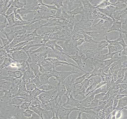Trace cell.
Segmentation results:
<instances>
[{
	"instance_id": "6da1fadb",
	"label": "cell",
	"mask_w": 127,
	"mask_h": 119,
	"mask_svg": "<svg viewBox=\"0 0 127 119\" xmlns=\"http://www.w3.org/2000/svg\"><path fill=\"white\" fill-rule=\"evenodd\" d=\"M73 69L70 71H58L54 68L52 71L53 77L55 78L58 83L64 82L67 77L73 74H78L79 73L76 71L72 67Z\"/></svg>"
},
{
	"instance_id": "7a4b0ae2",
	"label": "cell",
	"mask_w": 127,
	"mask_h": 119,
	"mask_svg": "<svg viewBox=\"0 0 127 119\" xmlns=\"http://www.w3.org/2000/svg\"><path fill=\"white\" fill-rule=\"evenodd\" d=\"M78 111L77 107L67 108L62 105L59 109L58 115V118L62 119H69L70 115L73 111Z\"/></svg>"
},
{
	"instance_id": "3957f363",
	"label": "cell",
	"mask_w": 127,
	"mask_h": 119,
	"mask_svg": "<svg viewBox=\"0 0 127 119\" xmlns=\"http://www.w3.org/2000/svg\"><path fill=\"white\" fill-rule=\"evenodd\" d=\"M10 54L14 60L20 63L26 61L28 59V55L23 50L14 51Z\"/></svg>"
},
{
	"instance_id": "277c9868",
	"label": "cell",
	"mask_w": 127,
	"mask_h": 119,
	"mask_svg": "<svg viewBox=\"0 0 127 119\" xmlns=\"http://www.w3.org/2000/svg\"><path fill=\"white\" fill-rule=\"evenodd\" d=\"M67 100L64 104H63L64 106L70 105L74 107H78L80 105V101L74 97L73 93H69L67 91L65 93Z\"/></svg>"
},
{
	"instance_id": "5b68a950",
	"label": "cell",
	"mask_w": 127,
	"mask_h": 119,
	"mask_svg": "<svg viewBox=\"0 0 127 119\" xmlns=\"http://www.w3.org/2000/svg\"><path fill=\"white\" fill-rule=\"evenodd\" d=\"M123 22L114 20L112 24V25L108 29L107 32L109 33L112 31H118L119 32L124 33L126 37L127 35V31H125L122 29V24Z\"/></svg>"
},
{
	"instance_id": "8992f818",
	"label": "cell",
	"mask_w": 127,
	"mask_h": 119,
	"mask_svg": "<svg viewBox=\"0 0 127 119\" xmlns=\"http://www.w3.org/2000/svg\"><path fill=\"white\" fill-rule=\"evenodd\" d=\"M64 54L68 58H69L70 59L73 60L77 64V66H78L80 68L82 69V68L84 67V63L82 61V59L81 56L79 54L78 51L75 53L74 55H69L67 54L64 53Z\"/></svg>"
},
{
	"instance_id": "52a82bcc",
	"label": "cell",
	"mask_w": 127,
	"mask_h": 119,
	"mask_svg": "<svg viewBox=\"0 0 127 119\" xmlns=\"http://www.w3.org/2000/svg\"><path fill=\"white\" fill-rule=\"evenodd\" d=\"M41 7L39 5L38 0H26V4L24 8L31 10L37 12L40 9Z\"/></svg>"
},
{
	"instance_id": "ba28073f",
	"label": "cell",
	"mask_w": 127,
	"mask_h": 119,
	"mask_svg": "<svg viewBox=\"0 0 127 119\" xmlns=\"http://www.w3.org/2000/svg\"><path fill=\"white\" fill-rule=\"evenodd\" d=\"M52 90L46 91L38 96V98L41 102L42 105L51 101V93Z\"/></svg>"
},
{
	"instance_id": "9c48e42d",
	"label": "cell",
	"mask_w": 127,
	"mask_h": 119,
	"mask_svg": "<svg viewBox=\"0 0 127 119\" xmlns=\"http://www.w3.org/2000/svg\"><path fill=\"white\" fill-rule=\"evenodd\" d=\"M58 95L59 99H61L62 97L66 93L67 89L64 82L58 83L56 86Z\"/></svg>"
},
{
	"instance_id": "30bf717a",
	"label": "cell",
	"mask_w": 127,
	"mask_h": 119,
	"mask_svg": "<svg viewBox=\"0 0 127 119\" xmlns=\"http://www.w3.org/2000/svg\"><path fill=\"white\" fill-rule=\"evenodd\" d=\"M94 95L95 94L93 93L90 94L87 96V97L83 99L82 100H80V105L84 107L90 108L91 102L94 98Z\"/></svg>"
},
{
	"instance_id": "8fae6325",
	"label": "cell",
	"mask_w": 127,
	"mask_h": 119,
	"mask_svg": "<svg viewBox=\"0 0 127 119\" xmlns=\"http://www.w3.org/2000/svg\"><path fill=\"white\" fill-rule=\"evenodd\" d=\"M7 74L8 76L14 77L15 79H21L23 76V73L19 70L11 71L7 69Z\"/></svg>"
},
{
	"instance_id": "7c38bea8",
	"label": "cell",
	"mask_w": 127,
	"mask_h": 119,
	"mask_svg": "<svg viewBox=\"0 0 127 119\" xmlns=\"http://www.w3.org/2000/svg\"><path fill=\"white\" fill-rule=\"evenodd\" d=\"M13 97V95L9 91V90H5L4 95L0 97V100L6 103H10V102Z\"/></svg>"
},
{
	"instance_id": "4fadbf2b",
	"label": "cell",
	"mask_w": 127,
	"mask_h": 119,
	"mask_svg": "<svg viewBox=\"0 0 127 119\" xmlns=\"http://www.w3.org/2000/svg\"><path fill=\"white\" fill-rule=\"evenodd\" d=\"M127 96H126L119 100L118 104L115 109L118 110L122 109L127 110Z\"/></svg>"
},
{
	"instance_id": "5bb4252c",
	"label": "cell",
	"mask_w": 127,
	"mask_h": 119,
	"mask_svg": "<svg viewBox=\"0 0 127 119\" xmlns=\"http://www.w3.org/2000/svg\"><path fill=\"white\" fill-rule=\"evenodd\" d=\"M29 108L32 110L34 113L39 115L41 119H43V112L45 109L43 108L42 105H30Z\"/></svg>"
},
{
	"instance_id": "9a60e30c",
	"label": "cell",
	"mask_w": 127,
	"mask_h": 119,
	"mask_svg": "<svg viewBox=\"0 0 127 119\" xmlns=\"http://www.w3.org/2000/svg\"><path fill=\"white\" fill-rule=\"evenodd\" d=\"M25 100L18 96H14L12 99L10 104L14 106L17 107H20V106L22 104Z\"/></svg>"
},
{
	"instance_id": "2e32d148",
	"label": "cell",
	"mask_w": 127,
	"mask_h": 119,
	"mask_svg": "<svg viewBox=\"0 0 127 119\" xmlns=\"http://www.w3.org/2000/svg\"><path fill=\"white\" fill-rule=\"evenodd\" d=\"M31 70L32 71L35 76H40L41 74L39 70V65L37 63L32 62L29 64Z\"/></svg>"
},
{
	"instance_id": "e0dca14e",
	"label": "cell",
	"mask_w": 127,
	"mask_h": 119,
	"mask_svg": "<svg viewBox=\"0 0 127 119\" xmlns=\"http://www.w3.org/2000/svg\"><path fill=\"white\" fill-rule=\"evenodd\" d=\"M9 27L8 23L5 16L0 14V32Z\"/></svg>"
},
{
	"instance_id": "ac0fdd59",
	"label": "cell",
	"mask_w": 127,
	"mask_h": 119,
	"mask_svg": "<svg viewBox=\"0 0 127 119\" xmlns=\"http://www.w3.org/2000/svg\"><path fill=\"white\" fill-rule=\"evenodd\" d=\"M16 12L17 13H19L24 19V18H27L28 14L33 13H36L35 12L29 10L24 7L21 9H17L16 10Z\"/></svg>"
},
{
	"instance_id": "d6986e66",
	"label": "cell",
	"mask_w": 127,
	"mask_h": 119,
	"mask_svg": "<svg viewBox=\"0 0 127 119\" xmlns=\"http://www.w3.org/2000/svg\"><path fill=\"white\" fill-rule=\"evenodd\" d=\"M81 33L83 36V38L85 42L90 43V44H97L98 43V41H95L94 40L93 38L91 37L90 36L86 34L84 32V30H81Z\"/></svg>"
},
{
	"instance_id": "ffe728a7",
	"label": "cell",
	"mask_w": 127,
	"mask_h": 119,
	"mask_svg": "<svg viewBox=\"0 0 127 119\" xmlns=\"http://www.w3.org/2000/svg\"><path fill=\"white\" fill-rule=\"evenodd\" d=\"M26 0H13L12 5L16 9H20L24 8L26 6Z\"/></svg>"
},
{
	"instance_id": "44dd1931",
	"label": "cell",
	"mask_w": 127,
	"mask_h": 119,
	"mask_svg": "<svg viewBox=\"0 0 127 119\" xmlns=\"http://www.w3.org/2000/svg\"><path fill=\"white\" fill-rule=\"evenodd\" d=\"M67 13L72 16H75L78 14L84 15L85 13L83 6L77 7L71 11L67 12Z\"/></svg>"
},
{
	"instance_id": "7402d4cb",
	"label": "cell",
	"mask_w": 127,
	"mask_h": 119,
	"mask_svg": "<svg viewBox=\"0 0 127 119\" xmlns=\"http://www.w3.org/2000/svg\"><path fill=\"white\" fill-rule=\"evenodd\" d=\"M56 86L51 83L41 84L38 87V88L44 91H49L53 90L56 88Z\"/></svg>"
},
{
	"instance_id": "603a6c76",
	"label": "cell",
	"mask_w": 127,
	"mask_h": 119,
	"mask_svg": "<svg viewBox=\"0 0 127 119\" xmlns=\"http://www.w3.org/2000/svg\"><path fill=\"white\" fill-rule=\"evenodd\" d=\"M50 50V49L46 47L45 45H44L39 47L38 48H37L36 50H34L32 51H29V52L31 55V54H33L47 52V51H49Z\"/></svg>"
},
{
	"instance_id": "cb8c5ba5",
	"label": "cell",
	"mask_w": 127,
	"mask_h": 119,
	"mask_svg": "<svg viewBox=\"0 0 127 119\" xmlns=\"http://www.w3.org/2000/svg\"><path fill=\"white\" fill-rule=\"evenodd\" d=\"M90 73L86 72L83 75H82V76L76 78L74 80V85L82 83L86 79H87L86 77H87V76L88 75V74H90Z\"/></svg>"
},
{
	"instance_id": "d4e9b609",
	"label": "cell",
	"mask_w": 127,
	"mask_h": 119,
	"mask_svg": "<svg viewBox=\"0 0 127 119\" xmlns=\"http://www.w3.org/2000/svg\"><path fill=\"white\" fill-rule=\"evenodd\" d=\"M107 48L108 50V53H118V52L122 49V47L120 45L118 46H114L109 44Z\"/></svg>"
},
{
	"instance_id": "484cf974",
	"label": "cell",
	"mask_w": 127,
	"mask_h": 119,
	"mask_svg": "<svg viewBox=\"0 0 127 119\" xmlns=\"http://www.w3.org/2000/svg\"><path fill=\"white\" fill-rule=\"evenodd\" d=\"M84 32L86 34H87L88 35L92 37V38H98L100 36L101 34L100 31L98 30H84Z\"/></svg>"
},
{
	"instance_id": "4316f807",
	"label": "cell",
	"mask_w": 127,
	"mask_h": 119,
	"mask_svg": "<svg viewBox=\"0 0 127 119\" xmlns=\"http://www.w3.org/2000/svg\"><path fill=\"white\" fill-rule=\"evenodd\" d=\"M1 32L3 33L6 36V38L8 39L10 43H11L13 41V39L16 36L14 32L12 31H10L9 32H7L4 30H3L2 32Z\"/></svg>"
},
{
	"instance_id": "83f0119b",
	"label": "cell",
	"mask_w": 127,
	"mask_h": 119,
	"mask_svg": "<svg viewBox=\"0 0 127 119\" xmlns=\"http://www.w3.org/2000/svg\"><path fill=\"white\" fill-rule=\"evenodd\" d=\"M116 39L119 45L122 47V49H124V48H127V44L126 43L124 39V37L123 35V33H122L119 32V37Z\"/></svg>"
},
{
	"instance_id": "f1b7e54d",
	"label": "cell",
	"mask_w": 127,
	"mask_h": 119,
	"mask_svg": "<svg viewBox=\"0 0 127 119\" xmlns=\"http://www.w3.org/2000/svg\"><path fill=\"white\" fill-rule=\"evenodd\" d=\"M3 15L5 16V17L6 18V20L8 23L9 27H13L14 25L15 21L14 13L9 15Z\"/></svg>"
},
{
	"instance_id": "f546056e",
	"label": "cell",
	"mask_w": 127,
	"mask_h": 119,
	"mask_svg": "<svg viewBox=\"0 0 127 119\" xmlns=\"http://www.w3.org/2000/svg\"><path fill=\"white\" fill-rule=\"evenodd\" d=\"M108 45H109V43L107 41V40L105 39L101 40L98 42V43L97 44V48H98L97 49L99 51L102 50L106 47H107Z\"/></svg>"
},
{
	"instance_id": "4dcf8cb0",
	"label": "cell",
	"mask_w": 127,
	"mask_h": 119,
	"mask_svg": "<svg viewBox=\"0 0 127 119\" xmlns=\"http://www.w3.org/2000/svg\"><path fill=\"white\" fill-rule=\"evenodd\" d=\"M110 5H113L109 0L101 1L96 7V9H103Z\"/></svg>"
},
{
	"instance_id": "1f68e13d",
	"label": "cell",
	"mask_w": 127,
	"mask_h": 119,
	"mask_svg": "<svg viewBox=\"0 0 127 119\" xmlns=\"http://www.w3.org/2000/svg\"><path fill=\"white\" fill-rule=\"evenodd\" d=\"M53 112L51 110L44 109L43 112V119L53 118Z\"/></svg>"
},
{
	"instance_id": "d6a6232c",
	"label": "cell",
	"mask_w": 127,
	"mask_h": 119,
	"mask_svg": "<svg viewBox=\"0 0 127 119\" xmlns=\"http://www.w3.org/2000/svg\"><path fill=\"white\" fill-rule=\"evenodd\" d=\"M26 87L27 90L29 92H31L35 89L37 88L35 84H34L32 81V80L26 83Z\"/></svg>"
},
{
	"instance_id": "836d02e7",
	"label": "cell",
	"mask_w": 127,
	"mask_h": 119,
	"mask_svg": "<svg viewBox=\"0 0 127 119\" xmlns=\"http://www.w3.org/2000/svg\"><path fill=\"white\" fill-rule=\"evenodd\" d=\"M45 91H46L43 90L38 88H36L30 92V94L33 98H35L37 97L38 96H39L40 94Z\"/></svg>"
},
{
	"instance_id": "e575fe53",
	"label": "cell",
	"mask_w": 127,
	"mask_h": 119,
	"mask_svg": "<svg viewBox=\"0 0 127 119\" xmlns=\"http://www.w3.org/2000/svg\"><path fill=\"white\" fill-rule=\"evenodd\" d=\"M57 42L56 40H49L45 44V46L52 50H54L55 45Z\"/></svg>"
},
{
	"instance_id": "d590c367",
	"label": "cell",
	"mask_w": 127,
	"mask_h": 119,
	"mask_svg": "<svg viewBox=\"0 0 127 119\" xmlns=\"http://www.w3.org/2000/svg\"><path fill=\"white\" fill-rule=\"evenodd\" d=\"M50 4L55 5L57 7V9H60V8H62L64 7V1L54 0L52 1L51 3H50Z\"/></svg>"
},
{
	"instance_id": "8d00e7d4",
	"label": "cell",
	"mask_w": 127,
	"mask_h": 119,
	"mask_svg": "<svg viewBox=\"0 0 127 119\" xmlns=\"http://www.w3.org/2000/svg\"><path fill=\"white\" fill-rule=\"evenodd\" d=\"M9 91L13 95V96H15L18 91V86L14 84L12 82V85L9 89Z\"/></svg>"
},
{
	"instance_id": "74e56055",
	"label": "cell",
	"mask_w": 127,
	"mask_h": 119,
	"mask_svg": "<svg viewBox=\"0 0 127 119\" xmlns=\"http://www.w3.org/2000/svg\"><path fill=\"white\" fill-rule=\"evenodd\" d=\"M33 113L34 112L30 108L23 111V115L25 118L30 119Z\"/></svg>"
},
{
	"instance_id": "f35d334b",
	"label": "cell",
	"mask_w": 127,
	"mask_h": 119,
	"mask_svg": "<svg viewBox=\"0 0 127 119\" xmlns=\"http://www.w3.org/2000/svg\"><path fill=\"white\" fill-rule=\"evenodd\" d=\"M31 104V102H29V101H25L20 106V108L22 110H24L26 109H29L30 105Z\"/></svg>"
},
{
	"instance_id": "ab89813d",
	"label": "cell",
	"mask_w": 127,
	"mask_h": 119,
	"mask_svg": "<svg viewBox=\"0 0 127 119\" xmlns=\"http://www.w3.org/2000/svg\"><path fill=\"white\" fill-rule=\"evenodd\" d=\"M32 81L34 84H35L37 88H38L42 84L40 80L39 76H35V77L32 80Z\"/></svg>"
},
{
	"instance_id": "60d3db41",
	"label": "cell",
	"mask_w": 127,
	"mask_h": 119,
	"mask_svg": "<svg viewBox=\"0 0 127 119\" xmlns=\"http://www.w3.org/2000/svg\"><path fill=\"white\" fill-rule=\"evenodd\" d=\"M27 32V31L25 29L22 28L21 29H19L14 32L16 36L18 35H22L26 34Z\"/></svg>"
},
{
	"instance_id": "b9f144b4",
	"label": "cell",
	"mask_w": 127,
	"mask_h": 119,
	"mask_svg": "<svg viewBox=\"0 0 127 119\" xmlns=\"http://www.w3.org/2000/svg\"><path fill=\"white\" fill-rule=\"evenodd\" d=\"M16 9H16V8L12 5H12L8 8L5 15H11V14L14 13L15 10Z\"/></svg>"
},
{
	"instance_id": "7bdbcfd3",
	"label": "cell",
	"mask_w": 127,
	"mask_h": 119,
	"mask_svg": "<svg viewBox=\"0 0 127 119\" xmlns=\"http://www.w3.org/2000/svg\"><path fill=\"white\" fill-rule=\"evenodd\" d=\"M105 93H105V92H101V93L96 94L94 95V98L99 101H101V100H102Z\"/></svg>"
},
{
	"instance_id": "ee69618b",
	"label": "cell",
	"mask_w": 127,
	"mask_h": 119,
	"mask_svg": "<svg viewBox=\"0 0 127 119\" xmlns=\"http://www.w3.org/2000/svg\"><path fill=\"white\" fill-rule=\"evenodd\" d=\"M55 50H56L64 54L65 53L64 48L60 45L58 44L57 42L56 43L55 45Z\"/></svg>"
},
{
	"instance_id": "f6af8a7d",
	"label": "cell",
	"mask_w": 127,
	"mask_h": 119,
	"mask_svg": "<svg viewBox=\"0 0 127 119\" xmlns=\"http://www.w3.org/2000/svg\"><path fill=\"white\" fill-rule=\"evenodd\" d=\"M84 42L85 41L84 40V38H81L75 41L73 43H74V44L75 47L77 48V47H79V46L82 45Z\"/></svg>"
},
{
	"instance_id": "bcb514c9",
	"label": "cell",
	"mask_w": 127,
	"mask_h": 119,
	"mask_svg": "<svg viewBox=\"0 0 127 119\" xmlns=\"http://www.w3.org/2000/svg\"><path fill=\"white\" fill-rule=\"evenodd\" d=\"M16 10H17V9L15 10L14 12L15 18L18 19V21H23L25 20L23 18L21 17V16L19 13H17L16 12Z\"/></svg>"
},
{
	"instance_id": "7dc6e473",
	"label": "cell",
	"mask_w": 127,
	"mask_h": 119,
	"mask_svg": "<svg viewBox=\"0 0 127 119\" xmlns=\"http://www.w3.org/2000/svg\"><path fill=\"white\" fill-rule=\"evenodd\" d=\"M122 109H118L117 110V112L115 115V118L116 119H119L122 116Z\"/></svg>"
},
{
	"instance_id": "c3c4849f",
	"label": "cell",
	"mask_w": 127,
	"mask_h": 119,
	"mask_svg": "<svg viewBox=\"0 0 127 119\" xmlns=\"http://www.w3.org/2000/svg\"><path fill=\"white\" fill-rule=\"evenodd\" d=\"M30 119H41V118L39 115H38L37 114L34 112V113H33Z\"/></svg>"
},
{
	"instance_id": "681fc988",
	"label": "cell",
	"mask_w": 127,
	"mask_h": 119,
	"mask_svg": "<svg viewBox=\"0 0 127 119\" xmlns=\"http://www.w3.org/2000/svg\"><path fill=\"white\" fill-rule=\"evenodd\" d=\"M122 67H121L123 68H127V61L126 60L123 61V62L121 64Z\"/></svg>"
},
{
	"instance_id": "f907efd6",
	"label": "cell",
	"mask_w": 127,
	"mask_h": 119,
	"mask_svg": "<svg viewBox=\"0 0 127 119\" xmlns=\"http://www.w3.org/2000/svg\"><path fill=\"white\" fill-rule=\"evenodd\" d=\"M82 114H83V112H82L79 111L78 113L77 117L76 118V119H82Z\"/></svg>"
},
{
	"instance_id": "816d5d0a",
	"label": "cell",
	"mask_w": 127,
	"mask_h": 119,
	"mask_svg": "<svg viewBox=\"0 0 127 119\" xmlns=\"http://www.w3.org/2000/svg\"><path fill=\"white\" fill-rule=\"evenodd\" d=\"M5 90H1L0 89V97L4 95L5 91Z\"/></svg>"
},
{
	"instance_id": "f5cc1de1",
	"label": "cell",
	"mask_w": 127,
	"mask_h": 119,
	"mask_svg": "<svg viewBox=\"0 0 127 119\" xmlns=\"http://www.w3.org/2000/svg\"><path fill=\"white\" fill-rule=\"evenodd\" d=\"M3 48V47L2 46H1V45L0 44V48Z\"/></svg>"
}]
</instances>
